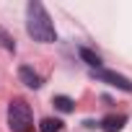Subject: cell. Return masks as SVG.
<instances>
[{"mask_svg":"<svg viewBox=\"0 0 132 132\" xmlns=\"http://www.w3.org/2000/svg\"><path fill=\"white\" fill-rule=\"evenodd\" d=\"M26 13H29V18H26V31H29V36H31L34 42L49 44V42L57 39L54 23H52V18H49V13L44 11L42 3H36V0H34V3H29Z\"/></svg>","mask_w":132,"mask_h":132,"instance_id":"1","label":"cell"},{"mask_svg":"<svg viewBox=\"0 0 132 132\" xmlns=\"http://www.w3.org/2000/svg\"><path fill=\"white\" fill-rule=\"evenodd\" d=\"M8 127L13 132H29L31 129V109L23 98H13L8 104Z\"/></svg>","mask_w":132,"mask_h":132,"instance_id":"2","label":"cell"},{"mask_svg":"<svg viewBox=\"0 0 132 132\" xmlns=\"http://www.w3.org/2000/svg\"><path fill=\"white\" fill-rule=\"evenodd\" d=\"M96 78L98 80H106L109 86H117V88L132 93V80L124 78V75H119V73H114V70H96Z\"/></svg>","mask_w":132,"mask_h":132,"instance_id":"3","label":"cell"},{"mask_svg":"<svg viewBox=\"0 0 132 132\" xmlns=\"http://www.w3.org/2000/svg\"><path fill=\"white\" fill-rule=\"evenodd\" d=\"M18 78H21V80H23L29 88H39V86H42V78H39V75H36V73L29 68V65H23V68L18 70Z\"/></svg>","mask_w":132,"mask_h":132,"instance_id":"4","label":"cell"},{"mask_svg":"<svg viewBox=\"0 0 132 132\" xmlns=\"http://www.w3.org/2000/svg\"><path fill=\"white\" fill-rule=\"evenodd\" d=\"M124 122H127L124 114H119V117L111 114V117H106V119L101 122V129H104V132H119V129L124 127Z\"/></svg>","mask_w":132,"mask_h":132,"instance_id":"5","label":"cell"},{"mask_svg":"<svg viewBox=\"0 0 132 132\" xmlns=\"http://www.w3.org/2000/svg\"><path fill=\"white\" fill-rule=\"evenodd\" d=\"M80 57L86 60V65H91V68H96V70L101 68V57H98L96 52H91L88 47H83V49H80Z\"/></svg>","mask_w":132,"mask_h":132,"instance_id":"6","label":"cell"},{"mask_svg":"<svg viewBox=\"0 0 132 132\" xmlns=\"http://www.w3.org/2000/svg\"><path fill=\"white\" fill-rule=\"evenodd\" d=\"M60 129H62V122L60 119H52V117L42 119V124H39V132H60Z\"/></svg>","mask_w":132,"mask_h":132,"instance_id":"7","label":"cell"},{"mask_svg":"<svg viewBox=\"0 0 132 132\" xmlns=\"http://www.w3.org/2000/svg\"><path fill=\"white\" fill-rule=\"evenodd\" d=\"M60 111H65V114H68V111H73L75 109V104H73V98H68V96H54V101H52Z\"/></svg>","mask_w":132,"mask_h":132,"instance_id":"8","label":"cell"}]
</instances>
